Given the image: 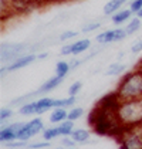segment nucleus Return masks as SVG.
I'll return each instance as SVG.
<instances>
[{"instance_id": "1", "label": "nucleus", "mask_w": 142, "mask_h": 149, "mask_svg": "<svg viewBox=\"0 0 142 149\" xmlns=\"http://www.w3.org/2000/svg\"><path fill=\"white\" fill-rule=\"evenodd\" d=\"M88 125L95 135L111 136L115 139L125 131L117 112L102 109L97 105L93 107V109L88 114Z\"/></svg>"}, {"instance_id": "2", "label": "nucleus", "mask_w": 142, "mask_h": 149, "mask_svg": "<svg viewBox=\"0 0 142 149\" xmlns=\"http://www.w3.org/2000/svg\"><path fill=\"white\" fill-rule=\"evenodd\" d=\"M115 91L121 100H134L142 97V68H134L127 71L119 78Z\"/></svg>"}, {"instance_id": "3", "label": "nucleus", "mask_w": 142, "mask_h": 149, "mask_svg": "<svg viewBox=\"0 0 142 149\" xmlns=\"http://www.w3.org/2000/svg\"><path fill=\"white\" fill-rule=\"evenodd\" d=\"M117 115L125 129L142 128V97L122 100Z\"/></svg>"}, {"instance_id": "4", "label": "nucleus", "mask_w": 142, "mask_h": 149, "mask_svg": "<svg viewBox=\"0 0 142 149\" xmlns=\"http://www.w3.org/2000/svg\"><path fill=\"white\" fill-rule=\"evenodd\" d=\"M24 43H1L0 46V60L1 63L10 64L14 60L23 56V51L26 50Z\"/></svg>"}, {"instance_id": "5", "label": "nucleus", "mask_w": 142, "mask_h": 149, "mask_svg": "<svg viewBox=\"0 0 142 149\" xmlns=\"http://www.w3.org/2000/svg\"><path fill=\"white\" fill-rule=\"evenodd\" d=\"M121 102H122L121 97L118 95V92L114 90V91H109V92H106V94H104V95L95 102V105L100 107V108H102V109H106V111L118 112Z\"/></svg>"}, {"instance_id": "6", "label": "nucleus", "mask_w": 142, "mask_h": 149, "mask_svg": "<svg viewBox=\"0 0 142 149\" xmlns=\"http://www.w3.org/2000/svg\"><path fill=\"white\" fill-rule=\"evenodd\" d=\"M24 125V122H13L10 125L3 126L0 129V142L1 143H9L17 139V132L20 131V128Z\"/></svg>"}, {"instance_id": "7", "label": "nucleus", "mask_w": 142, "mask_h": 149, "mask_svg": "<svg viewBox=\"0 0 142 149\" xmlns=\"http://www.w3.org/2000/svg\"><path fill=\"white\" fill-rule=\"evenodd\" d=\"M36 60H37V54H34V53H29V54L20 56L17 60H14V61L10 63V64H7L6 67L9 70V72H13V71H19V70L29 67L30 64L34 63Z\"/></svg>"}, {"instance_id": "8", "label": "nucleus", "mask_w": 142, "mask_h": 149, "mask_svg": "<svg viewBox=\"0 0 142 149\" xmlns=\"http://www.w3.org/2000/svg\"><path fill=\"white\" fill-rule=\"evenodd\" d=\"M132 17H134V13L131 12L129 9H121L119 12L111 16V23L117 27H121L122 24L128 23Z\"/></svg>"}, {"instance_id": "9", "label": "nucleus", "mask_w": 142, "mask_h": 149, "mask_svg": "<svg viewBox=\"0 0 142 149\" xmlns=\"http://www.w3.org/2000/svg\"><path fill=\"white\" fill-rule=\"evenodd\" d=\"M63 80H64V78H60L57 75L50 77L48 80H46L40 87H38V90H37L38 95H40V94H47V92H51L53 90H56L57 87H60V85L63 84Z\"/></svg>"}, {"instance_id": "10", "label": "nucleus", "mask_w": 142, "mask_h": 149, "mask_svg": "<svg viewBox=\"0 0 142 149\" xmlns=\"http://www.w3.org/2000/svg\"><path fill=\"white\" fill-rule=\"evenodd\" d=\"M128 1H131V0H108L102 7V13L105 16H112L117 12H119L121 9H124V6Z\"/></svg>"}, {"instance_id": "11", "label": "nucleus", "mask_w": 142, "mask_h": 149, "mask_svg": "<svg viewBox=\"0 0 142 149\" xmlns=\"http://www.w3.org/2000/svg\"><path fill=\"white\" fill-rule=\"evenodd\" d=\"M36 105H37V115H43L54 109V98L41 97V98L36 100Z\"/></svg>"}, {"instance_id": "12", "label": "nucleus", "mask_w": 142, "mask_h": 149, "mask_svg": "<svg viewBox=\"0 0 142 149\" xmlns=\"http://www.w3.org/2000/svg\"><path fill=\"white\" fill-rule=\"evenodd\" d=\"M95 43L100 46L115 43V29H108V30H104L102 33H98L95 37Z\"/></svg>"}, {"instance_id": "13", "label": "nucleus", "mask_w": 142, "mask_h": 149, "mask_svg": "<svg viewBox=\"0 0 142 149\" xmlns=\"http://www.w3.org/2000/svg\"><path fill=\"white\" fill-rule=\"evenodd\" d=\"M48 119H50L51 124L60 125L61 122L68 119V109H65V108H54L51 111L50 116H48Z\"/></svg>"}, {"instance_id": "14", "label": "nucleus", "mask_w": 142, "mask_h": 149, "mask_svg": "<svg viewBox=\"0 0 142 149\" xmlns=\"http://www.w3.org/2000/svg\"><path fill=\"white\" fill-rule=\"evenodd\" d=\"M71 138L74 139L75 143L78 145H83V143H88L90 142V138H91V132L85 128H75L74 132L71 134Z\"/></svg>"}, {"instance_id": "15", "label": "nucleus", "mask_w": 142, "mask_h": 149, "mask_svg": "<svg viewBox=\"0 0 142 149\" xmlns=\"http://www.w3.org/2000/svg\"><path fill=\"white\" fill-rule=\"evenodd\" d=\"M72 46V56H80L91 48V40L90 38H80L71 43Z\"/></svg>"}, {"instance_id": "16", "label": "nucleus", "mask_w": 142, "mask_h": 149, "mask_svg": "<svg viewBox=\"0 0 142 149\" xmlns=\"http://www.w3.org/2000/svg\"><path fill=\"white\" fill-rule=\"evenodd\" d=\"M125 70H127V65L121 61H117V63H112L108 65V68L105 70V75H109V77H119V75H124L125 74Z\"/></svg>"}, {"instance_id": "17", "label": "nucleus", "mask_w": 142, "mask_h": 149, "mask_svg": "<svg viewBox=\"0 0 142 149\" xmlns=\"http://www.w3.org/2000/svg\"><path fill=\"white\" fill-rule=\"evenodd\" d=\"M141 20H142V19L136 17V16H134L129 22L124 26V29H125L127 34L132 36V34H135V33H138V31L141 30V27H142V22H141Z\"/></svg>"}, {"instance_id": "18", "label": "nucleus", "mask_w": 142, "mask_h": 149, "mask_svg": "<svg viewBox=\"0 0 142 149\" xmlns=\"http://www.w3.org/2000/svg\"><path fill=\"white\" fill-rule=\"evenodd\" d=\"M54 71H56V75H57V77H60V78H65V77L68 75V72L71 71L70 61H65V60H60V61H57Z\"/></svg>"}, {"instance_id": "19", "label": "nucleus", "mask_w": 142, "mask_h": 149, "mask_svg": "<svg viewBox=\"0 0 142 149\" xmlns=\"http://www.w3.org/2000/svg\"><path fill=\"white\" fill-rule=\"evenodd\" d=\"M29 126H30V129H31V132H33V135H38V134H43V131L46 129V126H44V121L41 119V116H36L33 119H30L29 122Z\"/></svg>"}, {"instance_id": "20", "label": "nucleus", "mask_w": 142, "mask_h": 149, "mask_svg": "<svg viewBox=\"0 0 142 149\" xmlns=\"http://www.w3.org/2000/svg\"><path fill=\"white\" fill-rule=\"evenodd\" d=\"M75 102H77V97H65V98H58V100H54V108H72L75 107Z\"/></svg>"}, {"instance_id": "21", "label": "nucleus", "mask_w": 142, "mask_h": 149, "mask_svg": "<svg viewBox=\"0 0 142 149\" xmlns=\"http://www.w3.org/2000/svg\"><path fill=\"white\" fill-rule=\"evenodd\" d=\"M19 114L23 116H31V115H37V105H36V100L30 101L27 104H23L22 107H19Z\"/></svg>"}, {"instance_id": "22", "label": "nucleus", "mask_w": 142, "mask_h": 149, "mask_svg": "<svg viewBox=\"0 0 142 149\" xmlns=\"http://www.w3.org/2000/svg\"><path fill=\"white\" fill-rule=\"evenodd\" d=\"M31 138H34V135H33V132H31V129H30L29 124H27V122H24V125L22 126V128H20V131L17 132V139L29 143V141H30Z\"/></svg>"}, {"instance_id": "23", "label": "nucleus", "mask_w": 142, "mask_h": 149, "mask_svg": "<svg viewBox=\"0 0 142 149\" xmlns=\"http://www.w3.org/2000/svg\"><path fill=\"white\" fill-rule=\"evenodd\" d=\"M58 126V131H60V135L61 136H71V134L74 132V122L70 121V119H67V121H64V122H61Z\"/></svg>"}, {"instance_id": "24", "label": "nucleus", "mask_w": 142, "mask_h": 149, "mask_svg": "<svg viewBox=\"0 0 142 149\" xmlns=\"http://www.w3.org/2000/svg\"><path fill=\"white\" fill-rule=\"evenodd\" d=\"M41 136L44 141H47V142H51L53 139H57L60 135V131H58V126H50V128H46L44 131H43V134H41Z\"/></svg>"}, {"instance_id": "25", "label": "nucleus", "mask_w": 142, "mask_h": 149, "mask_svg": "<svg viewBox=\"0 0 142 149\" xmlns=\"http://www.w3.org/2000/svg\"><path fill=\"white\" fill-rule=\"evenodd\" d=\"M83 115H84V108L83 107H72V108L68 109V119L72 121V122L78 121Z\"/></svg>"}, {"instance_id": "26", "label": "nucleus", "mask_w": 142, "mask_h": 149, "mask_svg": "<svg viewBox=\"0 0 142 149\" xmlns=\"http://www.w3.org/2000/svg\"><path fill=\"white\" fill-rule=\"evenodd\" d=\"M100 27H101L100 22H88V23H85L81 27V33H94Z\"/></svg>"}, {"instance_id": "27", "label": "nucleus", "mask_w": 142, "mask_h": 149, "mask_svg": "<svg viewBox=\"0 0 142 149\" xmlns=\"http://www.w3.org/2000/svg\"><path fill=\"white\" fill-rule=\"evenodd\" d=\"M81 90H83V82H81V81H74L70 87H68V95L77 97Z\"/></svg>"}, {"instance_id": "28", "label": "nucleus", "mask_w": 142, "mask_h": 149, "mask_svg": "<svg viewBox=\"0 0 142 149\" xmlns=\"http://www.w3.org/2000/svg\"><path fill=\"white\" fill-rule=\"evenodd\" d=\"M50 143L51 142H47V141L41 139V141H37V142H29L27 143V148L29 149H46V148H50Z\"/></svg>"}, {"instance_id": "29", "label": "nucleus", "mask_w": 142, "mask_h": 149, "mask_svg": "<svg viewBox=\"0 0 142 149\" xmlns=\"http://www.w3.org/2000/svg\"><path fill=\"white\" fill-rule=\"evenodd\" d=\"M77 36H78V33H77L75 30H67V31H63V33L58 36V40L64 43V41H70L72 38H75Z\"/></svg>"}, {"instance_id": "30", "label": "nucleus", "mask_w": 142, "mask_h": 149, "mask_svg": "<svg viewBox=\"0 0 142 149\" xmlns=\"http://www.w3.org/2000/svg\"><path fill=\"white\" fill-rule=\"evenodd\" d=\"M13 116V109L12 108H1L0 109V121L4 122V121H9L10 118Z\"/></svg>"}, {"instance_id": "31", "label": "nucleus", "mask_w": 142, "mask_h": 149, "mask_svg": "<svg viewBox=\"0 0 142 149\" xmlns=\"http://www.w3.org/2000/svg\"><path fill=\"white\" fill-rule=\"evenodd\" d=\"M127 37H128V34H127L124 27H115V43H119V41L125 40Z\"/></svg>"}, {"instance_id": "32", "label": "nucleus", "mask_w": 142, "mask_h": 149, "mask_svg": "<svg viewBox=\"0 0 142 149\" xmlns=\"http://www.w3.org/2000/svg\"><path fill=\"white\" fill-rule=\"evenodd\" d=\"M131 53L132 54H141L142 53V38H138L135 40L132 44H131Z\"/></svg>"}, {"instance_id": "33", "label": "nucleus", "mask_w": 142, "mask_h": 149, "mask_svg": "<svg viewBox=\"0 0 142 149\" xmlns=\"http://www.w3.org/2000/svg\"><path fill=\"white\" fill-rule=\"evenodd\" d=\"M60 145H63L64 148H67V149H74V146L77 143L74 142V139L71 136H63V139L60 141Z\"/></svg>"}, {"instance_id": "34", "label": "nucleus", "mask_w": 142, "mask_h": 149, "mask_svg": "<svg viewBox=\"0 0 142 149\" xmlns=\"http://www.w3.org/2000/svg\"><path fill=\"white\" fill-rule=\"evenodd\" d=\"M128 9H129L134 14H136L139 10H142V0H131Z\"/></svg>"}, {"instance_id": "35", "label": "nucleus", "mask_w": 142, "mask_h": 149, "mask_svg": "<svg viewBox=\"0 0 142 149\" xmlns=\"http://www.w3.org/2000/svg\"><path fill=\"white\" fill-rule=\"evenodd\" d=\"M27 148V142H23V141H19V139H16V141H13V142H9V143H6V148L7 149H19V148Z\"/></svg>"}, {"instance_id": "36", "label": "nucleus", "mask_w": 142, "mask_h": 149, "mask_svg": "<svg viewBox=\"0 0 142 149\" xmlns=\"http://www.w3.org/2000/svg\"><path fill=\"white\" fill-rule=\"evenodd\" d=\"M60 54L61 56H72V46H71V43L70 44H64V46L61 47Z\"/></svg>"}, {"instance_id": "37", "label": "nucleus", "mask_w": 142, "mask_h": 149, "mask_svg": "<svg viewBox=\"0 0 142 149\" xmlns=\"http://www.w3.org/2000/svg\"><path fill=\"white\" fill-rule=\"evenodd\" d=\"M84 63V60L83 58H72L70 61V67H71V70H75V68H78L81 64Z\"/></svg>"}, {"instance_id": "38", "label": "nucleus", "mask_w": 142, "mask_h": 149, "mask_svg": "<svg viewBox=\"0 0 142 149\" xmlns=\"http://www.w3.org/2000/svg\"><path fill=\"white\" fill-rule=\"evenodd\" d=\"M63 0H43V4L44 6H50V4H56V3H60Z\"/></svg>"}, {"instance_id": "39", "label": "nucleus", "mask_w": 142, "mask_h": 149, "mask_svg": "<svg viewBox=\"0 0 142 149\" xmlns=\"http://www.w3.org/2000/svg\"><path fill=\"white\" fill-rule=\"evenodd\" d=\"M47 57H48L47 51H43V53H38V54H37V60H46Z\"/></svg>"}, {"instance_id": "40", "label": "nucleus", "mask_w": 142, "mask_h": 149, "mask_svg": "<svg viewBox=\"0 0 142 149\" xmlns=\"http://www.w3.org/2000/svg\"><path fill=\"white\" fill-rule=\"evenodd\" d=\"M0 74H1V77H4L6 74H9V70H7V67H4V65H3V67L0 68Z\"/></svg>"}, {"instance_id": "41", "label": "nucleus", "mask_w": 142, "mask_h": 149, "mask_svg": "<svg viewBox=\"0 0 142 149\" xmlns=\"http://www.w3.org/2000/svg\"><path fill=\"white\" fill-rule=\"evenodd\" d=\"M135 16H136V17H139V19H142V10H139V12L136 13Z\"/></svg>"}, {"instance_id": "42", "label": "nucleus", "mask_w": 142, "mask_h": 149, "mask_svg": "<svg viewBox=\"0 0 142 149\" xmlns=\"http://www.w3.org/2000/svg\"><path fill=\"white\" fill-rule=\"evenodd\" d=\"M136 67H138V68H142V58L139 60V63H138V65H136Z\"/></svg>"}, {"instance_id": "43", "label": "nucleus", "mask_w": 142, "mask_h": 149, "mask_svg": "<svg viewBox=\"0 0 142 149\" xmlns=\"http://www.w3.org/2000/svg\"><path fill=\"white\" fill-rule=\"evenodd\" d=\"M56 149H67V148H64L63 145H60V146H57V148H56Z\"/></svg>"}]
</instances>
